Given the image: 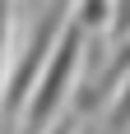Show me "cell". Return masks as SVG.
<instances>
[{
    "label": "cell",
    "mask_w": 130,
    "mask_h": 134,
    "mask_svg": "<svg viewBox=\"0 0 130 134\" xmlns=\"http://www.w3.org/2000/svg\"><path fill=\"white\" fill-rule=\"evenodd\" d=\"M79 46H84V28H65L61 42H56V51H51V65H47V74H42V83L33 88V102H28V111H23V130L28 134L47 130V120H51L56 107H61V97L70 93V79H74V69H79Z\"/></svg>",
    "instance_id": "cell-1"
},
{
    "label": "cell",
    "mask_w": 130,
    "mask_h": 134,
    "mask_svg": "<svg viewBox=\"0 0 130 134\" xmlns=\"http://www.w3.org/2000/svg\"><path fill=\"white\" fill-rule=\"evenodd\" d=\"M61 14H65V0H56L51 9L42 14V23L33 28V37H28V46H23V60L14 65L9 83H5V93H0V111H5V116H14V111L28 102L33 83H42V74H47V60H51L56 42H61Z\"/></svg>",
    "instance_id": "cell-2"
},
{
    "label": "cell",
    "mask_w": 130,
    "mask_h": 134,
    "mask_svg": "<svg viewBox=\"0 0 130 134\" xmlns=\"http://www.w3.org/2000/svg\"><path fill=\"white\" fill-rule=\"evenodd\" d=\"M107 14V0H79V23H98Z\"/></svg>",
    "instance_id": "cell-3"
},
{
    "label": "cell",
    "mask_w": 130,
    "mask_h": 134,
    "mask_svg": "<svg viewBox=\"0 0 130 134\" xmlns=\"http://www.w3.org/2000/svg\"><path fill=\"white\" fill-rule=\"evenodd\" d=\"M126 125H130V93L112 107V130H126Z\"/></svg>",
    "instance_id": "cell-4"
},
{
    "label": "cell",
    "mask_w": 130,
    "mask_h": 134,
    "mask_svg": "<svg viewBox=\"0 0 130 134\" xmlns=\"http://www.w3.org/2000/svg\"><path fill=\"white\" fill-rule=\"evenodd\" d=\"M5 42H9V0H0V60H5Z\"/></svg>",
    "instance_id": "cell-5"
},
{
    "label": "cell",
    "mask_w": 130,
    "mask_h": 134,
    "mask_svg": "<svg viewBox=\"0 0 130 134\" xmlns=\"http://www.w3.org/2000/svg\"><path fill=\"white\" fill-rule=\"evenodd\" d=\"M116 32H130V0H121V14H116Z\"/></svg>",
    "instance_id": "cell-6"
},
{
    "label": "cell",
    "mask_w": 130,
    "mask_h": 134,
    "mask_svg": "<svg viewBox=\"0 0 130 134\" xmlns=\"http://www.w3.org/2000/svg\"><path fill=\"white\" fill-rule=\"evenodd\" d=\"M51 134H79V125H74V120H61V125H56Z\"/></svg>",
    "instance_id": "cell-7"
}]
</instances>
